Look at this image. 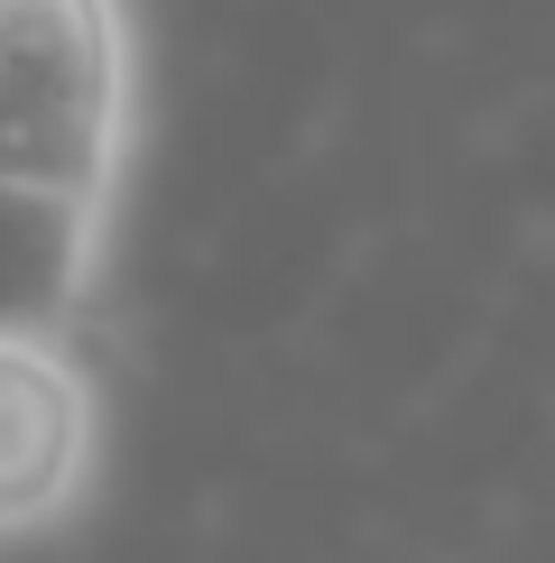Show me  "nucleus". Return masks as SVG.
Instances as JSON below:
<instances>
[{
	"instance_id": "1",
	"label": "nucleus",
	"mask_w": 555,
	"mask_h": 563,
	"mask_svg": "<svg viewBox=\"0 0 555 563\" xmlns=\"http://www.w3.org/2000/svg\"><path fill=\"white\" fill-rule=\"evenodd\" d=\"M139 157L130 0H0V185L121 203Z\"/></svg>"
},
{
	"instance_id": "3",
	"label": "nucleus",
	"mask_w": 555,
	"mask_h": 563,
	"mask_svg": "<svg viewBox=\"0 0 555 563\" xmlns=\"http://www.w3.org/2000/svg\"><path fill=\"white\" fill-rule=\"evenodd\" d=\"M121 203L0 185V333H84Z\"/></svg>"
},
{
	"instance_id": "2",
	"label": "nucleus",
	"mask_w": 555,
	"mask_h": 563,
	"mask_svg": "<svg viewBox=\"0 0 555 563\" xmlns=\"http://www.w3.org/2000/svg\"><path fill=\"white\" fill-rule=\"evenodd\" d=\"M111 453L84 333H0V545H46L92 508Z\"/></svg>"
}]
</instances>
